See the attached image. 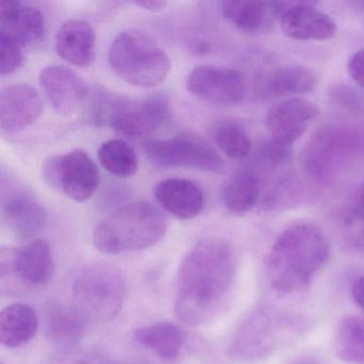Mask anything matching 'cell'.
Listing matches in <instances>:
<instances>
[{
	"mask_svg": "<svg viewBox=\"0 0 364 364\" xmlns=\"http://www.w3.org/2000/svg\"><path fill=\"white\" fill-rule=\"evenodd\" d=\"M223 18L242 33H261L272 24L277 16L274 1H251V0H225L218 4Z\"/></svg>",
	"mask_w": 364,
	"mask_h": 364,
	"instance_id": "44dd1931",
	"label": "cell"
},
{
	"mask_svg": "<svg viewBox=\"0 0 364 364\" xmlns=\"http://www.w3.org/2000/svg\"><path fill=\"white\" fill-rule=\"evenodd\" d=\"M157 202L174 217L193 219L201 213L204 196L195 182L186 178H168L155 187Z\"/></svg>",
	"mask_w": 364,
	"mask_h": 364,
	"instance_id": "d6986e66",
	"label": "cell"
},
{
	"mask_svg": "<svg viewBox=\"0 0 364 364\" xmlns=\"http://www.w3.org/2000/svg\"><path fill=\"white\" fill-rule=\"evenodd\" d=\"M261 181L252 172H240L225 183L220 191L223 206L234 214L248 212L259 201Z\"/></svg>",
	"mask_w": 364,
	"mask_h": 364,
	"instance_id": "cb8c5ba5",
	"label": "cell"
},
{
	"mask_svg": "<svg viewBox=\"0 0 364 364\" xmlns=\"http://www.w3.org/2000/svg\"><path fill=\"white\" fill-rule=\"evenodd\" d=\"M46 333L48 340L58 346L78 344L84 338L85 318L75 308L53 304L46 311Z\"/></svg>",
	"mask_w": 364,
	"mask_h": 364,
	"instance_id": "603a6c76",
	"label": "cell"
},
{
	"mask_svg": "<svg viewBox=\"0 0 364 364\" xmlns=\"http://www.w3.org/2000/svg\"><path fill=\"white\" fill-rule=\"evenodd\" d=\"M100 163L109 173L118 178H131L137 172L135 151L121 139L108 140L99 149Z\"/></svg>",
	"mask_w": 364,
	"mask_h": 364,
	"instance_id": "83f0119b",
	"label": "cell"
},
{
	"mask_svg": "<svg viewBox=\"0 0 364 364\" xmlns=\"http://www.w3.org/2000/svg\"><path fill=\"white\" fill-rule=\"evenodd\" d=\"M316 104L301 97H291L272 105L266 116L272 139L291 146L297 141L319 116Z\"/></svg>",
	"mask_w": 364,
	"mask_h": 364,
	"instance_id": "4fadbf2b",
	"label": "cell"
},
{
	"mask_svg": "<svg viewBox=\"0 0 364 364\" xmlns=\"http://www.w3.org/2000/svg\"><path fill=\"white\" fill-rule=\"evenodd\" d=\"M347 71L355 84L364 88V48L358 50L350 57Z\"/></svg>",
	"mask_w": 364,
	"mask_h": 364,
	"instance_id": "d6a6232c",
	"label": "cell"
},
{
	"mask_svg": "<svg viewBox=\"0 0 364 364\" xmlns=\"http://www.w3.org/2000/svg\"><path fill=\"white\" fill-rule=\"evenodd\" d=\"M40 84L50 105L63 116L74 114L88 93L84 80L63 65L44 68L40 74Z\"/></svg>",
	"mask_w": 364,
	"mask_h": 364,
	"instance_id": "9a60e30c",
	"label": "cell"
},
{
	"mask_svg": "<svg viewBox=\"0 0 364 364\" xmlns=\"http://www.w3.org/2000/svg\"><path fill=\"white\" fill-rule=\"evenodd\" d=\"M53 272V257L50 245L38 240L21 248H3L0 252V278L18 277L33 287L46 285Z\"/></svg>",
	"mask_w": 364,
	"mask_h": 364,
	"instance_id": "7c38bea8",
	"label": "cell"
},
{
	"mask_svg": "<svg viewBox=\"0 0 364 364\" xmlns=\"http://www.w3.org/2000/svg\"><path fill=\"white\" fill-rule=\"evenodd\" d=\"M135 338L139 344L156 353L165 360L178 357L182 348V331L171 323H159L136 330Z\"/></svg>",
	"mask_w": 364,
	"mask_h": 364,
	"instance_id": "d4e9b609",
	"label": "cell"
},
{
	"mask_svg": "<svg viewBox=\"0 0 364 364\" xmlns=\"http://www.w3.org/2000/svg\"><path fill=\"white\" fill-rule=\"evenodd\" d=\"M212 133L217 146L230 159H244L250 154V137L237 121L220 119L215 122Z\"/></svg>",
	"mask_w": 364,
	"mask_h": 364,
	"instance_id": "4316f807",
	"label": "cell"
},
{
	"mask_svg": "<svg viewBox=\"0 0 364 364\" xmlns=\"http://www.w3.org/2000/svg\"><path fill=\"white\" fill-rule=\"evenodd\" d=\"M42 112L39 93L28 85H12L0 95V125L6 133H14L35 122Z\"/></svg>",
	"mask_w": 364,
	"mask_h": 364,
	"instance_id": "e0dca14e",
	"label": "cell"
},
{
	"mask_svg": "<svg viewBox=\"0 0 364 364\" xmlns=\"http://www.w3.org/2000/svg\"><path fill=\"white\" fill-rule=\"evenodd\" d=\"M99 184V169L85 151L75 149L59 156L58 188L70 199L87 201L92 197Z\"/></svg>",
	"mask_w": 364,
	"mask_h": 364,
	"instance_id": "2e32d148",
	"label": "cell"
},
{
	"mask_svg": "<svg viewBox=\"0 0 364 364\" xmlns=\"http://www.w3.org/2000/svg\"><path fill=\"white\" fill-rule=\"evenodd\" d=\"M44 181L53 188H58L59 156L50 157L42 169Z\"/></svg>",
	"mask_w": 364,
	"mask_h": 364,
	"instance_id": "836d02e7",
	"label": "cell"
},
{
	"mask_svg": "<svg viewBox=\"0 0 364 364\" xmlns=\"http://www.w3.org/2000/svg\"><path fill=\"white\" fill-rule=\"evenodd\" d=\"M186 86L198 99L223 107L240 103L246 92L240 71L216 65L196 67L187 77Z\"/></svg>",
	"mask_w": 364,
	"mask_h": 364,
	"instance_id": "9c48e42d",
	"label": "cell"
},
{
	"mask_svg": "<svg viewBox=\"0 0 364 364\" xmlns=\"http://www.w3.org/2000/svg\"><path fill=\"white\" fill-rule=\"evenodd\" d=\"M112 71L127 84L153 88L167 78L169 57L154 39L140 31L121 33L109 50Z\"/></svg>",
	"mask_w": 364,
	"mask_h": 364,
	"instance_id": "277c9868",
	"label": "cell"
},
{
	"mask_svg": "<svg viewBox=\"0 0 364 364\" xmlns=\"http://www.w3.org/2000/svg\"><path fill=\"white\" fill-rule=\"evenodd\" d=\"M21 46L14 40L0 35V74L9 75L16 72L23 63Z\"/></svg>",
	"mask_w": 364,
	"mask_h": 364,
	"instance_id": "f546056e",
	"label": "cell"
},
{
	"mask_svg": "<svg viewBox=\"0 0 364 364\" xmlns=\"http://www.w3.org/2000/svg\"><path fill=\"white\" fill-rule=\"evenodd\" d=\"M358 208L364 210V184L360 188L359 193H358Z\"/></svg>",
	"mask_w": 364,
	"mask_h": 364,
	"instance_id": "8d00e7d4",
	"label": "cell"
},
{
	"mask_svg": "<svg viewBox=\"0 0 364 364\" xmlns=\"http://www.w3.org/2000/svg\"><path fill=\"white\" fill-rule=\"evenodd\" d=\"M280 27L287 37L297 41H326L338 27L328 14L306 1H274Z\"/></svg>",
	"mask_w": 364,
	"mask_h": 364,
	"instance_id": "8fae6325",
	"label": "cell"
},
{
	"mask_svg": "<svg viewBox=\"0 0 364 364\" xmlns=\"http://www.w3.org/2000/svg\"><path fill=\"white\" fill-rule=\"evenodd\" d=\"M108 364H144V363H140V362H114V363H108Z\"/></svg>",
	"mask_w": 364,
	"mask_h": 364,
	"instance_id": "74e56055",
	"label": "cell"
},
{
	"mask_svg": "<svg viewBox=\"0 0 364 364\" xmlns=\"http://www.w3.org/2000/svg\"><path fill=\"white\" fill-rule=\"evenodd\" d=\"M330 95L338 103L342 104L345 107L359 109L360 105H361L359 97L351 89L342 86V85L333 87L330 91Z\"/></svg>",
	"mask_w": 364,
	"mask_h": 364,
	"instance_id": "1f68e13d",
	"label": "cell"
},
{
	"mask_svg": "<svg viewBox=\"0 0 364 364\" xmlns=\"http://www.w3.org/2000/svg\"><path fill=\"white\" fill-rule=\"evenodd\" d=\"M231 248L218 240H203L185 255L178 269L176 314L197 326L212 316L234 278Z\"/></svg>",
	"mask_w": 364,
	"mask_h": 364,
	"instance_id": "6da1fadb",
	"label": "cell"
},
{
	"mask_svg": "<svg viewBox=\"0 0 364 364\" xmlns=\"http://www.w3.org/2000/svg\"><path fill=\"white\" fill-rule=\"evenodd\" d=\"M169 119V100L161 93L142 101L117 97L108 125L129 139H144L156 133Z\"/></svg>",
	"mask_w": 364,
	"mask_h": 364,
	"instance_id": "ba28073f",
	"label": "cell"
},
{
	"mask_svg": "<svg viewBox=\"0 0 364 364\" xmlns=\"http://www.w3.org/2000/svg\"><path fill=\"white\" fill-rule=\"evenodd\" d=\"M359 146L357 136L351 132L342 127H326L304 150V168L317 180L329 181L355 156Z\"/></svg>",
	"mask_w": 364,
	"mask_h": 364,
	"instance_id": "52a82bcc",
	"label": "cell"
},
{
	"mask_svg": "<svg viewBox=\"0 0 364 364\" xmlns=\"http://www.w3.org/2000/svg\"><path fill=\"white\" fill-rule=\"evenodd\" d=\"M144 153L159 168H191L206 172L225 169V161L217 151L205 140L189 134L146 142Z\"/></svg>",
	"mask_w": 364,
	"mask_h": 364,
	"instance_id": "8992f818",
	"label": "cell"
},
{
	"mask_svg": "<svg viewBox=\"0 0 364 364\" xmlns=\"http://www.w3.org/2000/svg\"><path fill=\"white\" fill-rule=\"evenodd\" d=\"M167 220L148 202H135L119 208L95 228L93 242L100 251L118 255L149 248L163 240Z\"/></svg>",
	"mask_w": 364,
	"mask_h": 364,
	"instance_id": "3957f363",
	"label": "cell"
},
{
	"mask_svg": "<svg viewBox=\"0 0 364 364\" xmlns=\"http://www.w3.org/2000/svg\"><path fill=\"white\" fill-rule=\"evenodd\" d=\"M1 213L8 229L18 240H29L46 227L48 215L43 206L24 187L1 183Z\"/></svg>",
	"mask_w": 364,
	"mask_h": 364,
	"instance_id": "30bf717a",
	"label": "cell"
},
{
	"mask_svg": "<svg viewBox=\"0 0 364 364\" xmlns=\"http://www.w3.org/2000/svg\"><path fill=\"white\" fill-rule=\"evenodd\" d=\"M318 74L301 65H287L259 77L257 88L263 97H289L304 95L316 88Z\"/></svg>",
	"mask_w": 364,
	"mask_h": 364,
	"instance_id": "ac0fdd59",
	"label": "cell"
},
{
	"mask_svg": "<svg viewBox=\"0 0 364 364\" xmlns=\"http://www.w3.org/2000/svg\"><path fill=\"white\" fill-rule=\"evenodd\" d=\"M351 295L355 304L364 310V274L353 283Z\"/></svg>",
	"mask_w": 364,
	"mask_h": 364,
	"instance_id": "e575fe53",
	"label": "cell"
},
{
	"mask_svg": "<svg viewBox=\"0 0 364 364\" xmlns=\"http://www.w3.org/2000/svg\"><path fill=\"white\" fill-rule=\"evenodd\" d=\"M95 46V31L86 21H68L57 33V53L63 60L76 67H89L93 63Z\"/></svg>",
	"mask_w": 364,
	"mask_h": 364,
	"instance_id": "ffe728a7",
	"label": "cell"
},
{
	"mask_svg": "<svg viewBox=\"0 0 364 364\" xmlns=\"http://www.w3.org/2000/svg\"><path fill=\"white\" fill-rule=\"evenodd\" d=\"M328 257L329 244L319 228L308 223L289 225L279 234L268 255L272 287L283 293L306 287Z\"/></svg>",
	"mask_w": 364,
	"mask_h": 364,
	"instance_id": "7a4b0ae2",
	"label": "cell"
},
{
	"mask_svg": "<svg viewBox=\"0 0 364 364\" xmlns=\"http://www.w3.org/2000/svg\"><path fill=\"white\" fill-rule=\"evenodd\" d=\"M291 159V146L270 139L263 142L257 151V163L266 168L285 165Z\"/></svg>",
	"mask_w": 364,
	"mask_h": 364,
	"instance_id": "f1b7e54d",
	"label": "cell"
},
{
	"mask_svg": "<svg viewBox=\"0 0 364 364\" xmlns=\"http://www.w3.org/2000/svg\"><path fill=\"white\" fill-rule=\"evenodd\" d=\"M127 294L120 268L108 263L86 266L73 283L74 308L95 323L112 321L122 309Z\"/></svg>",
	"mask_w": 364,
	"mask_h": 364,
	"instance_id": "5b68a950",
	"label": "cell"
},
{
	"mask_svg": "<svg viewBox=\"0 0 364 364\" xmlns=\"http://www.w3.org/2000/svg\"><path fill=\"white\" fill-rule=\"evenodd\" d=\"M343 228L349 242L364 252V210L357 208L346 213Z\"/></svg>",
	"mask_w": 364,
	"mask_h": 364,
	"instance_id": "4dcf8cb0",
	"label": "cell"
},
{
	"mask_svg": "<svg viewBox=\"0 0 364 364\" xmlns=\"http://www.w3.org/2000/svg\"><path fill=\"white\" fill-rule=\"evenodd\" d=\"M0 35L14 40L21 48H33L44 41L46 20L37 8L16 0L0 1Z\"/></svg>",
	"mask_w": 364,
	"mask_h": 364,
	"instance_id": "5bb4252c",
	"label": "cell"
},
{
	"mask_svg": "<svg viewBox=\"0 0 364 364\" xmlns=\"http://www.w3.org/2000/svg\"><path fill=\"white\" fill-rule=\"evenodd\" d=\"M38 328L39 318L31 306L12 304L0 314V343L9 348L22 346L36 336Z\"/></svg>",
	"mask_w": 364,
	"mask_h": 364,
	"instance_id": "7402d4cb",
	"label": "cell"
},
{
	"mask_svg": "<svg viewBox=\"0 0 364 364\" xmlns=\"http://www.w3.org/2000/svg\"><path fill=\"white\" fill-rule=\"evenodd\" d=\"M334 350L342 361L364 364V321L345 317L334 338Z\"/></svg>",
	"mask_w": 364,
	"mask_h": 364,
	"instance_id": "484cf974",
	"label": "cell"
},
{
	"mask_svg": "<svg viewBox=\"0 0 364 364\" xmlns=\"http://www.w3.org/2000/svg\"><path fill=\"white\" fill-rule=\"evenodd\" d=\"M135 4L138 7L152 12L161 11L168 5L167 1H161V0H142V1H136Z\"/></svg>",
	"mask_w": 364,
	"mask_h": 364,
	"instance_id": "d590c367",
	"label": "cell"
}]
</instances>
